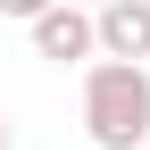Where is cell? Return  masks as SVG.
Masks as SVG:
<instances>
[{
  "label": "cell",
  "mask_w": 150,
  "mask_h": 150,
  "mask_svg": "<svg viewBox=\"0 0 150 150\" xmlns=\"http://www.w3.org/2000/svg\"><path fill=\"white\" fill-rule=\"evenodd\" d=\"M108 59H150V0H100L92 8Z\"/></svg>",
  "instance_id": "3"
},
{
  "label": "cell",
  "mask_w": 150,
  "mask_h": 150,
  "mask_svg": "<svg viewBox=\"0 0 150 150\" xmlns=\"http://www.w3.org/2000/svg\"><path fill=\"white\" fill-rule=\"evenodd\" d=\"M42 8H50V0H0V17H25V25H33Z\"/></svg>",
  "instance_id": "4"
},
{
  "label": "cell",
  "mask_w": 150,
  "mask_h": 150,
  "mask_svg": "<svg viewBox=\"0 0 150 150\" xmlns=\"http://www.w3.org/2000/svg\"><path fill=\"white\" fill-rule=\"evenodd\" d=\"M83 134L100 150H142L150 142V67L142 59H108L83 75Z\"/></svg>",
  "instance_id": "1"
},
{
  "label": "cell",
  "mask_w": 150,
  "mask_h": 150,
  "mask_svg": "<svg viewBox=\"0 0 150 150\" xmlns=\"http://www.w3.org/2000/svg\"><path fill=\"white\" fill-rule=\"evenodd\" d=\"M0 150H8V117H0Z\"/></svg>",
  "instance_id": "5"
},
{
  "label": "cell",
  "mask_w": 150,
  "mask_h": 150,
  "mask_svg": "<svg viewBox=\"0 0 150 150\" xmlns=\"http://www.w3.org/2000/svg\"><path fill=\"white\" fill-rule=\"evenodd\" d=\"M33 50H42V59H92V50H100V25H92V8L83 0H50L42 17H33Z\"/></svg>",
  "instance_id": "2"
},
{
  "label": "cell",
  "mask_w": 150,
  "mask_h": 150,
  "mask_svg": "<svg viewBox=\"0 0 150 150\" xmlns=\"http://www.w3.org/2000/svg\"><path fill=\"white\" fill-rule=\"evenodd\" d=\"M83 8H100V0H83Z\"/></svg>",
  "instance_id": "6"
}]
</instances>
